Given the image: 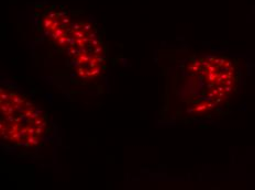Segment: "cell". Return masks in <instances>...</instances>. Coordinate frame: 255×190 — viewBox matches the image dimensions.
Here are the masks:
<instances>
[{"mask_svg": "<svg viewBox=\"0 0 255 190\" xmlns=\"http://www.w3.org/2000/svg\"><path fill=\"white\" fill-rule=\"evenodd\" d=\"M186 99L190 111L201 112L221 103L236 83L232 63L218 56H201L186 66Z\"/></svg>", "mask_w": 255, "mask_h": 190, "instance_id": "obj_1", "label": "cell"}, {"mask_svg": "<svg viewBox=\"0 0 255 190\" xmlns=\"http://www.w3.org/2000/svg\"><path fill=\"white\" fill-rule=\"evenodd\" d=\"M45 115L20 94L1 88V136L20 146L38 145L46 134Z\"/></svg>", "mask_w": 255, "mask_h": 190, "instance_id": "obj_2", "label": "cell"}]
</instances>
